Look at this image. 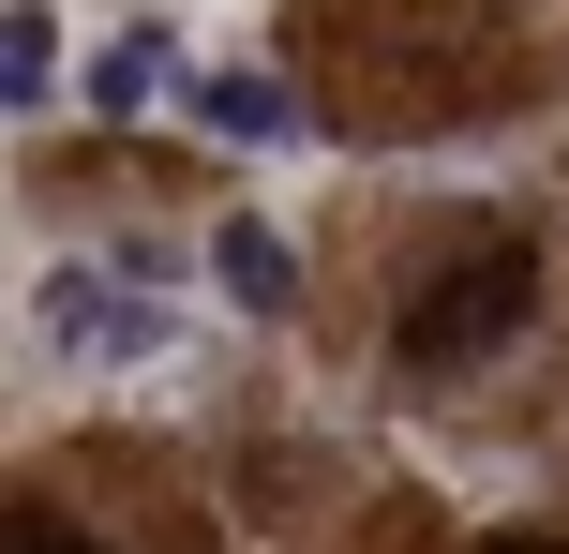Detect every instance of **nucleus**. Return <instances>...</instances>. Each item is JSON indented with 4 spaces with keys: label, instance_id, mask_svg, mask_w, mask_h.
I'll return each instance as SVG.
<instances>
[{
    "label": "nucleus",
    "instance_id": "obj_1",
    "mask_svg": "<svg viewBox=\"0 0 569 554\" xmlns=\"http://www.w3.org/2000/svg\"><path fill=\"white\" fill-rule=\"evenodd\" d=\"M180 330L196 315H180L150 270H106V255H76V270L30 285V345L76 360V375H150V360H180Z\"/></svg>",
    "mask_w": 569,
    "mask_h": 554
},
{
    "label": "nucleus",
    "instance_id": "obj_2",
    "mask_svg": "<svg viewBox=\"0 0 569 554\" xmlns=\"http://www.w3.org/2000/svg\"><path fill=\"white\" fill-rule=\"evenodd\" d=\"M166 120H196L210 150H300V135H315V105L270 75V60H210V75H180Z\"/></svg>",
    "mask_w": 569,
    "mask_h": 554
},
{
    "label": "nucleus",
    "instance_id": "obj_3",
    "mask_svg": "<svg viewBox=\"0 0 569 554\" xmlns=\"http://www.w3.org/2000/svg\"><path fill=\"white\" fill-rule=\"evenodd\" d=\"M525 300H540V270H525V255H480V270H450V285L405 315V345H420V360H480V345L525 330Z\"/></svg>",
    "mask_w": 569,
    "mask_h": 554
},
{
    "label": "nucleus",
    "instance_id": "obj_4",
    "mask_svg": "<svg viewBox=\"0 0 569 554\" xmlns=\"http://www.w3.org/2000/svg\"><path fill=\"white\" fill-rule=\"evenodd\" d=\"M180 75H196V60H180V30H166V16H136V30H106V46H90L76 105H90V120H166V105H180Z\"/></svg>",
    "mask_w": 569,
    "mask_h": 554
},
{
    "label": "nucleus",
    "instance_id": "obj_5",
    "mask_svg": "<svg viewBox=\"0 0 569 554\" xmlns=\"http://www.w3.org/2000/svg\"><path fill=\"white\" fill-rule=\"evenodd\" d=\"M210 300H226V315H284V300H300V240H284L270 210H226V225H210Z\"/></svg>",
    "mask_w": 569,
    "mask_h": 554
},
{
    "label": "nucleus",
    "instance_id": "obj_6",
    "mask_svg": "<svg viewBox=\"0 0 569 554\" xmlns=\"http://www.w3.org/2000/svg\"><path fill=\"white\" fill-rule=\"evenodd\" d=\"M60 90H76V46H60L46 0H0V120H46Z\"/></svg>",
    "mask_w": 569,
    "mask_h": 554
},
{
    "label": "nucleus",
    "instance_id": "obj_7",
    "mask_svg": "<svg viewBox=\"0 0 569 554\" xmlns=\"http://www.w3.org/2000/svg\"><path fill=\"white\" fill-rule=\"evenodd\" d=\"M0 554H106V540H76V525H46V510H16V525H0Z\"/></svg>",
    "mask_w": 569,
    "mask_h": 554
}]
</instances>
